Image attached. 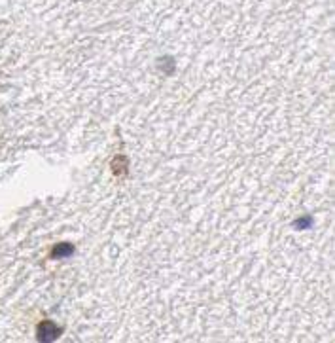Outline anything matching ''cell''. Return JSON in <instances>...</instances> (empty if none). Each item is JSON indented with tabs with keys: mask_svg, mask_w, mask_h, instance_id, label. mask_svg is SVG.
<instances>
[{
	"mask_svg": "<svg viewBox=\"0 0 335 343\" xmlns=\"http://www.w3.org/2000/svg\"><path fill=\"white\" fill-rule=\"evenodd\" d=\"M70 252H72V247H67V249H63V247H57V249H55V254H70Z\"/></svg>",
	"mask_w": 335,
	"mask_h": 343,
	"instance_id": "2",
	"label": "cell"
},
{
	"mask_svg": "<svg viewBox=\"0 0 335 343\" xmlns=\"http://www.w3.org/2000/svg\"><path fill=\"white\" fill-rule=\"evenodd\" d=\"M59 326L57 324H53L51 321H46V323L40 324V328H38V336H40V339H55V337L59 336Z\"/></svg>",
	"mask_w": 335,
	"mask_h": 343,
	"instance_id": "1",
	"label": "cell"
}]
</instances>
